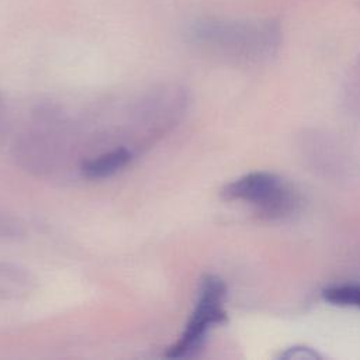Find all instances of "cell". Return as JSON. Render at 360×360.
<instances>
[{
  "instance_id": "cell-7",
  "label": "cell",
  "mask_w": 360,
  "mask_h": 360,
  "mask_svg": "<svg viewBox=\"0 0 360 360\" xmlns=\"http://www.w3.org/2000/svg\"><path fill=\"white\" fill-rule=\"evenodd\" d=\"M318 359L321 357L315 350L309 349V347H291V349H287L284 353L280 354V359Z\"/></svg>"
},
{
  "instance_id": "cell-6",
  "label": "cell",
  "mask_w": 360,
  "mask_h": 360,
  "mask_svg": "<svg viewBox=\"0 0 360 360\" xmlns=\"http://www.w3.org/2000/svg\"><path fill=\"white\" fill-rule=\"evenodd\" d=\"M25 229L18 218L0 211V242H14L24 238Z\"/></svg>"
},
{
  "instance_id": "cell-1",
  "label": "cell",
  "mask_w": 360,
  "mask_h": 360,
  "mask_svg": "<svg viewBox=\"0 0 360 360\" xmlns=\"http://www.w3.org/2000/svg\"><path fill=\"white\" fill-rule=\"evenodd\" d=\"M226 200L249 202L264 219H283L294 214L300 195L284 179L269 172L248 173L222 188Z\"/></svg>"
},
{
  "instance_id": "cell-5",
  "label": "cell",
  "mask_w": 360,
  "mask_h": 360,
  "mask_svg": "<svg viewBox=\"0 0 360 360\" xmlns=\"http://www.w3.org/2000/svg\"><path fill=\"white\" fill-rule=\"evenodd\" d=\"M323 298L335 305L360 308V285L343 284L323 290Z\"/></svg>"
},
{
  "instance_id": "cell-2",
  "label": "cell",
  "mask_w": 360,
  "mask_h": 360,
  "mask_svg": "<svg viewBox=\"0 0 360 360\" xmlns=\"http://www.w3.org/2000/svg\"><path fill=\"white\" fill-rule=\"evenodd\" d=\"M225 292L226 287L219 277L210 274L201 280L195 308L179 340L166 350V357H190L201 349L210 328L226 321L222 308Z\"/></svg>"
},
{
  "instance_id": "cell-4",
  "label": "cell",
  "mask_w": 360,
  "mask_h": 360,
  "mask_svg": "<svg viewBox=\"0 0 360 360\" xmlns=\"http://www.w3.org/2000/svg\"><path fill=\"white\" fill-rule=\"evenodd\" d=\"M31 274L17 266L0 263V295L1 297H20L32 290Z\"/></svg>"
},
{
  "instance_id": "cell-3",
  "label": "cell",
  "mask_w": 360,
  "mask_h": 360,
  "mask_svg": "<svg viewBox=\"0 0 360 360\" xmlns=\"http://www.w3.org/2000/svg\"><path fill=\"white\" fill-rule=\"evenodd\" d=\"M131 160V152L125 148H115L112 150L104 152L82 166V172L89 179H104L110 177L122 167H125Z\"/></svg>"
}]
</instances>
